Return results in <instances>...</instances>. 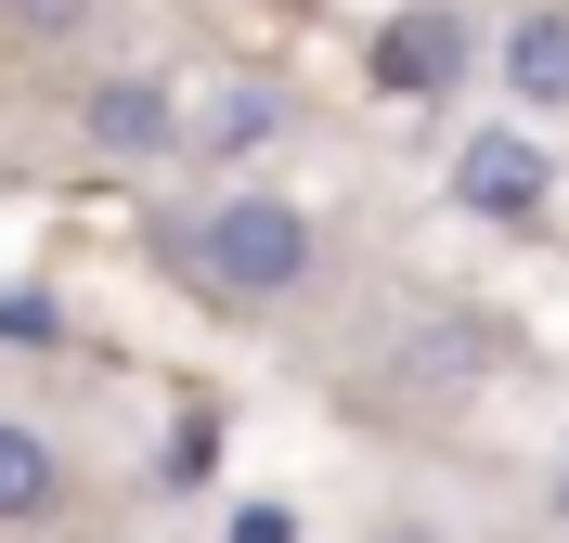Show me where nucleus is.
Here are the masks:
<instances>
[{"instance_id":"obj_1","label":"nucleus","mask_w":569,"mask_h":543,"mask_svg":"<svg viewBox=\"0 0 569 543\" xmlns=\"http://www.w3.org/2000/svg\"><path fill=\"white\" fill-rule=\"evenodd\" d=\"M194 272H208L220 298H247V311H272V298L311 285V259H323V220L298 208V194H220V208H194Z\"/></svg>"},{"instance_id":"obj_2","label":"nucleus","mask_w":569,"mask_h":543,"mask_svg":"<svg viewBox=\"0 0 569 543\" xmlns=\"http://www.w3.org/2000/svg\"><path fill=\"white\" fill-rule=\"evenodd\" d=\"M466 78H479V13H466V0H401L389 27H376V91L440 104V91H466Z\"/></svg>"},{"instance_id":"obj_3","label":"nucleus","mask_w":569,"mask_h":543,"mask_svg":"<svg viewBox=\"0 0 569 543\" xmlns=\"http://www.w3.org/2000/svg\"><path fill=\"white\" fill-rule=\"evenodd\" d=\"M78 143L117 155V169H156V155H194V104H181L169 78H104L78 104Z\"/></svg>"},{"instance_id":"obj_4","label":"nucleus","mask_w":569,"mask_h":543,"mask_svg":"<svg viewBox=\"0 0 569 543\" xmlns=\"http://www.w3.org/2000/svg\"><path fill=\"white\" fill-rule=\"evenodd\" d=\"M543 194H557V155H543L518 117L453 143V208H466V220H543Z\"/></svg>"},{"instance_id":"obj_5","label":"nucleus","mask_w":569,"mask_h":543,"mask_svg":"<svg viewBox=\"0 0 569 543\" xmlns=\"http://www.w3.org/2000/svg\"><path fill=\"white\" fill-rule=\"evenodd\" d=\"M492 78L531 117H569V0H518V13H505L492 27Z\"/></svg>"},{"instance_id":"obj_6","label":"nucleus","mask_w":569,"mask_h":543,"mask_svg":"<svg viewBox=\"0 0 569 543\" xmlns=\"http://www.w3.org/2000/svg\"><path fill=\"white\" fill-rule=\"evenodd\" d=\"M66 517V440L39 414H0V531H52Z\"/></svg>"},{"instance_id":"obj_7","label":"nucleus","mask_w":569,"mask_h":543,"mask_svg":"<svg viewBox=\"0 0 569 543\" xmlns=\"http://www.w3.org/2000/svg\"><path fill=\"white\" fill-rule=\"evenodd\" d=\"M284 130V91L272 78H220L208 104H194V155H259Z\"/></svg>"},{"instance_id":"obj_8","label":"nucleus","mask_w":569,"mask_h":543,"mask_svg":"<svg viewBox=\"0 0 569 543\" xmlns=\"http://www.w3.org/2000/svg\"><path fill=\"white\" fill-rule=\"evenodd\" d=\"M233 543H298V517L284 505H233Z\"/></svg>"},{"instance_id":"obj_9","label":"nucleus","mask_w":569,"mask_h":543,"mask_svg":"<svg viewBox=\"0 0 569 543\" xmlns=\"http://www.w3.org/2000/svg\"><path fill=\"white\" fill-rule=\"evenodd\" d=\"M13 13H27V27H66V13H78V0H13Z\"/></svg>"},{"instance_id":"obj_10","label":"nucleus","mask_w":569,"mask_h":543,"mask_svg":"<svg viewBox=\"0 0 569 543\" xmlns=\"http://www.w3.org/2000/svg\"><path fill=\"white\" fill-rule=\"evenodd\" d=\"M557 517H569V479H557Z\"/></svg>"}]
</instances>
